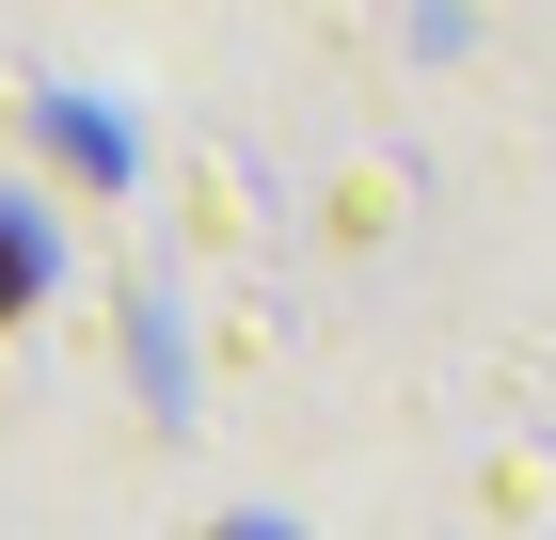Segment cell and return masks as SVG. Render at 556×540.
I'll return each mask as SVG.
<instances>
[{
  "label": "cell",
  "mask_w": 556,
  "mask_h": 540,
  "mask_svg": "<svg viewBox=\"0 0 556 540\" xmlns=\"http://www.w3.org/2000/svg\"><path fill=\"white\" fill-rule=\"evenodd\" d=\"M223 540H255V525H223Z\"/></svg>",
  "instance_id": "obj_1"
}]
</instances>
